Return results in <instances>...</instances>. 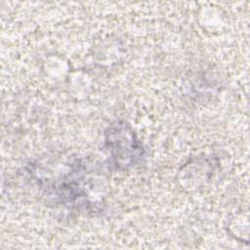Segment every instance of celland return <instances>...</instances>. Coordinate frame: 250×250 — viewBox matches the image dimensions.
<instances>
[{"label":"cell","instance_id":"cell-1","mask_svg":"<svg viewBox=\"0 0 250 250\" xmlns=\"http://www.w3.org/2000/svg\"><path fill=\"white\" fill-rule=\"evenodd\" d=\"M106 144L114 164L118 168H128L143 155V147L134 132L124 123H115L106 133Z\"/></svg>","mask_w":250,"mask_h":250}]
</instances>
